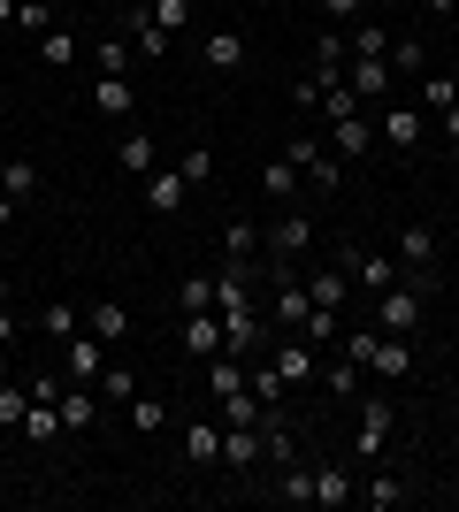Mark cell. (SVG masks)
I'll return each instance as SVG.
<instances>
[{
  "instance_id": "7a4b0ae2",
  "label": "cell",
  "mask_w": 459,
  "mask_h": 512,
  "mask_svg": "<svg viewBox=\"0 0 459 512\" xmlns=\"http://www.w3.org/2000/svg\"><path fill=\"white\" fill-rule=\"evenodd\" d=\"M222 352H230V360H245V367L268 352V314H261V306H245V314H222Z\"/></svg>"
},
{
  "instance_id": "f1b7e54d",
  "label": "cell",
  "mask_w": 459,
  "mask_h": 512,
  "mask_svg": "<svg viewBox=\"0 0 459 512\" xmlns=\"http://www.w3.org/2000/svg\"><path fill=\"white\" fill-rule=\"evenodd\" d=\"M352 54H360V62H391V31H383V23H352Z\"/></svg>"
},
{
  "instance_id": "ac0fdd59",
  "label": "cell",
  "mask_w": 459,
  "mask_h": 512,
  "mask_svg": "<svg viewBox=\"0 0 459 512\" xmlns=\"http://www.w3.org/2000/svg\"><path fill=\"white\" fill-rule=\"evenodd\" d=\"M184 459H192V467H222V428L215 421H184Z\"/></svg>"
},
{
  "instance_id": "1f68e13d",
  "label": "cell",
  "mask_w": 459,
  "mask_h": 512,
  "mask_svg": "<svg viewBox=\"0 0 459 512\" xmlns=\"http://www.w3.org/2000/svg\"><path fill=\"white\" fill-rule=\"evenodd\" d=\"M85 329L100 344H115V337H131V314H123V306H85Z\"/></svg>"
},
{
  "instance_id": "7c38bea8",
  "label": "cell",
  "mask_w": 459,
  "mask_h": 512,
  "mask_svg": "<svg viewBox=\"0 0 459 512\" xmlns=\"http://www.w3.org/2000/svg\"><path fill=\"white\" fill-rule=\"evenodd\" d=\"M199 62L222 69V77H238L245 69V31H207V39H199Z\"/></svg>"
},
{
  "instance_id": "e575fe53",
  "label": "cell",
  "mask_w": 459,
  "mask_h": 512,
  "mask_svg": "<svg viewBox=\"0 0 459 512\" xmlns=\"http://www.w3.org/2000/svg\"><path fill=\"white\" fill-rule=\"evenodd\" d=\"M276 490H284V505H314V467H299V459H291V467L276 474Z\"/></svg>"
},
{
  "instance_id": "277c9868",
  "label": "cell",
  "mask_w": 459,
  "mask_h": 512,
  "mask_svg": "<svg viewBox=\"0 0 459 512\" xmlns=\"http://www.w3.org/2000/svg\"><path fill=\"white\" fill-rule=\"evenodd\" d=\"M421 130H429V115H421V107H375V146L414 153V146H421Z\"/></svg>"
},
{
  "instance_id": "ee69618b",
  "label": "cell",
  "mask_w": 459,
  "mask_h": 512,
  "mask_svg": "<svg viewBox=\"0 0 459 512\" xmlns=\"http://www.w3.org/2000/svg\"><path fill=\"white\" fill-rule=\"evenodd\" d=\"M360 497H368L375 512H391L398 497H406V482H391V474H375V482H368V490H360Z\"/></svg>"
},
{
  "instance_id": "cb8c5ba5",
  "label": "cell",
  "mask_w": 459,
  "mask_h": 512,
  "mask_svg": "<svg viewBox=\"0 0 459 512\" xmlns=\"http://www.w3.org/2000/svg\"><path fill=\"white\" fill-rule=\"evenodd\" d=\"M299 184H306V169H291L284 153H276V161H268V169H261V192H268V199H284V207H291V199H299Z\"/></svg>"
},
{
  "instance_id": "ba28073f",
  "label": "cell",
  "mask_w": 459,
  "mask_h": 512,
  "mask_svg": "<svg viewBox=\"0 0 459 512\" xmlns=\"http://www.w3.org/2000/svg\"><path fill=\"white\" fill-rule=\"evenodd\" d=\"M100 367H108V344L92 337V329H77V337L62 344V375L69 383H100Z\"/></svg>"
},
{
  "instance_id": "30bf717a",
  "label": "cell",
  "mask_w": 459,
  "mask_h": 512,
  "mask_svg": "<svg viewBox=\"0 0 459 512\" xmlns=\"http://www.w3.org/2000/svg\"><path fill=\"white\" fill-rule=\"evenodd\" d=\"M329 153H337V161H368V153H375V115H345V123H329Z\"/></svg>"
},
{
  "instance_id": "484cf974",
  "label": "cell",
  "mask_w": 459,
  "mask_h": 512,
  "mask_svg": "<svg viewBox=\"0 0 459 512\" xmlns=\"http://www.w3.org/2000/svg\"><path fill=\"white\" fill-rule=\"evenodd\" d=\"M0 192L23 207V199L39 192V161H23V153H16V161H0Z\"/></svg>"
},
{
  "instance_id": "7bdbcfd3",
  "label": "cell",
  "mask_w": 459,
  "mask_h": 512,
  "mask_svg": "<svg viewBox=\"0 0 459 512\" xmlns=\"http://www.w3.org/2000/svg\"><path fill=\"white\" fill-rule=\"evenodd\" d=\"M16 31H31V39L54 31V23H46V0H16Z\"/></svg>"
},
{
  "instance_id": "680465c9",
  "label": "cell",
  "mask_w": 459,
  "mask_h": 512,
  "mask_svg": "<svg viewBox=\"0 0 459 512\" xmlns=\"http://www.w3.org/2000/svg\"><path fill=\"white\" fill-rule=\"evenodd\" d=\"M0 23H16V0H0Z\"/></svg>"
},
{
  "instance_id": "9f6ffc18",
  "label": "cell",
  "mask_w": 459,
  "mask_h": 512,
  "mask_svg": "<svg viewBox=\"0 0 459 512\" xmlns=\"http://www.w3.org/2000/svg\"><path fill=\"white\" fill-rule=\"evenodd\" d=\"M437 123H444V138H452V146H459V107H452V115H437Z\"/></svg>"
},
{
  "instance_id": "2e32d148",
  "label": "cell",
  "mask_w": 459,
  "mask_h": 512,
  "mask_svg": "<svg viewBox=\"0 0 459 512\" xmlns=\"http://www.w3.org/2000/svg\"><path fill=\"white\" fill-rule=\"evenodd\" d=\"M222 467H230V474L261 467V428H222Z\"/></svg>"
},
{
  "instance_id": "7402d4cb",
  "label": "cell",
  "mask_w": 459,
  "mask_h": 512,
  "mask_svg": "<svg viewBox=\"0 0 459 512\" xmlns=\"http://www.w3.org/2000/svg\"><path fill=\"white\" fill-rule=\"evenodd\" d=\"M100 421V398H92V383H62V428H92Z\"/></svg>"
},
{
  "instance_id": "f546056e",
  "label": "cell",
  "mask_w": 459,
  "mask_h": 512,
  "mask_svg": "<svg viewBox=\"0 0 459 512\" xmlns=\"http://www.w3.org/2000/svg\"><path fill=\"white\" fill-rule=\"evenodd\" d=\"M176 306H184V314H215V268H207V276H184V283H176Z\"/></svg>"
},
{
  "instance_id": "603a6c76",
  "label": "cell",
  "mask_w": 459,
  "mask_h": 512,
  "mask_svg": "<svg viewBox=\"0 0 459 512\" xmlns=\"http://www.w3.org/2000/svg\"><path fill=\"white\" fill-rule=\"evenodd\" d=\"M131 54L138 62H169V31H161L153 16H131Z\"/></svg>"
},
{
  "instance_id": "9c48e42d",
  "label": "cell",
  "mask_w": 459,
  "mask_h": 512,
  "mask_svg": "<svg viewBox=\"0 0 459 512\" xmlns=\"http://www.w3.org/2000/svg\"><path fill=\"white\" fill-rule=\"evenodd\" d=\"M268 360H276L284 390H299V383H314V375H322V367H314V344H306V337H291V329H284V344H268Z\"/></svg>"
},
{
  "instance_id": "3957f363",
  "label": "cell",
  "mask_w": 459,
  "mask_h": 512,
  "mask_svg": "<svg viewBox=\"0 0 459 512\" xmlns=\"http://www.w3.org/2000/svg\"><path fill=\"white\" fill-rule=\"evenodd\" d=\"M375 329H383V337H414L421 329V291L414 283H391V291L375 299Z\"/></svg>"
},
{
  "instance_id": "c3c4849f",
  "label": "cell",
  "mask_w": 459,
  "mask_h": 512,
  "mask_svg": "<svg viewBox=\"0 0 459 512\" xmlns=\"http://www.w3.org/2000/svg\"><path fill=\"white\" fill-rule=\"evenodd\" d=\"M322 92H329V85H314V77H299V85H291V107H299V115H322Z\"/></svg>"
},
{
  "instance_id": "db71d44e",
  "label": "cell",
  "mask_w": 459,
  "mask_h": 512,
  "mask_svg": "<svg viewBox=\"0 0 459 512\" xmlns=\"http://www.w3.org/2000/svg\"><path fill=\"white\" fill-rule=\"evenodd\" d=\"M16 337H23V321L8 314V299H0V352H8V344H16Z\"/></svg>"
},
{
  "instance_id": "8992f818",
  "label": "cell",
  "mask_w": 459,
  "mask_h": 512,
  "mask_svg": "<svg viewBox=\"0 0 459 512\" xmlns=\"http://www.w3.org/2000/svg\"><path fill=\"white\" fill-rule=\"evenodd\" d=\"M337 268H345L368 299H383V291L398 283V253H337Z\"/></svg>"
},
{
  "instance_id": "ffe728a7",
  "label": "cell",
  "mask_w": 459,
  "mask_h": 512,
  "mask_svg": "<svg viewBox=\"0 0 459 512\" xmlns=\"http://www.w3.org/2000/svg\"><path fill=\"white\" fill-rule=\"evenodd\" d=\"M184 192H192V184H184L176 169H153V176H146V207H153V214H176V207H184Z\"/></svg>"
},
{
  "instance_id": "60d3db41",
  "label": "cell",
  "mask_w": 459,
  "mask_h": 512,
  "mask_svg": "<svg viewBox=\"0 0 459 512\" xmlns=\"http://www.w3.org/2000/svg\"><path fill=\"white\" fill-rule=\"evenodd\" d=\"M123 413H131V428H169V406H161V398H146V390H138Z\"/></svg>"
},
{
  "instance_id": "ab89813d",
  "label": "cell",
  "mask_w": 459,
  "mask_h": 512,
  "mask_svg": "<svg viewBox=\"0 0 459 512\" xmlns=\"http://www.w3.org/2000/svg\"><path fill=\"white\" fill-rule=\"evenodd\" d=\"M146 16H153V23H161V31L176 39V31L192 23V0H146Z\"/></svg>"
},
{
  "instance_id": "4dcf8cb0",
  "label": "cell",
  "mask_w": 459,
  "mask_h": 512,
  "mask_svg": "<svg viewBox=\"0 0 459 512\" xmlns=\"http://www.w3.org/2000/svg\"><path fill=\"white\" fill-rule=\"evenodd\" d=\"M39 329H46V344H69L77 329H85V306H46Z\"/></svg>"
},
{
  "instance_id": "681fc988",
  "label": "cell",
  "mask_w": 459,
  "mask_h": 512,
  "mask_svg": "<svg viewBox=\"0 0 459 512\" xmlns=\"http://www.w3.org/2000/svg\"><path fill=\"white\" fill-rule=\"evenodd\" d=\"M222 245H230V253H261V230H253V222H230V230H222Z\"/></svg>"
},
{
  "instance_id": "5bb4252c",
  "label": "cell",
  "mask_w": 459,
  "mask_h": 512,
  "mask_svg": "<svg viewBox=\"0 0 459 512\" xmlns=\"http://www.w3.org/2000/svg\"><path fill=\"white\" fill-rule=\"evenodd\" d=\"M306 299H314V306H337V314H345V299H352V276L337 268V260H329V268H306Z\"/></svg>"
},
{
  "instance_id": "f5cc1de1",
  "label": "cell",
  "mask_w": 459,
  "mask_h": 512,
  "mask_svg": "<svg viewBox=\"0 0 459 512\" xmlns=\"http://www.w3.org/2000/svg\"><path fill=\"white\" fill-rule=\"evenodd\" d=\"M46 62H77V39H69V31H46Z\"/></svg>"
},
{
  "instance_id": "f907efd6",
  "label": "cell",
  "mask_w": 459,
  "mask_h": 512,
  "mask_svg": "<svg viewBox=\"0 0 459 512\" xmlns=\"http://www.w3.org/2000/svg\"><path fill=\"white\" fill-rule=\"evenodd\" d=\"M306 184H322V192H329V184H345V161H337V153H322V161L306 169Z\"/></svg>"
},
{
  "instance_id": "f6af8a7d",
  "label": "cell",
  "mask_w": 459,
  "mask_h": 512,
  "mask_svg": "<svg viewBox=\"0 0 459 512\" xmlns=\"http://www.w3.org/2000/svg\"><path fill=\"white\" fill-rule=\"evenodd\" d=\"M360 16H368V0H322V23H337V31L360 23Z\"/></svg>"
},
{
  "instance_id": "d590c367",
  "label": "cell",
  "mask_w": 459,
  "mask_h": 512,
  "mask_svg": "<svg viewBox=\"0 0 459 512\" xmlns=\"http://www.w3.org/2000/svg\"><path fill=\"white\" fill-rule=\"evenodd\" d=\"M391 69H406V77H421V69H429V39H391Z\"/></svg>"
},
{
  "instance_id": "9a60e30c",
  "label": "cell",
  "mask_w": 459,
  "mask_h": 512,
  "mask_svg": "<svg viewBox=\"0 0 459 512\" xmlns=\"http://www.w3.org/2000/svg\"><path fill=\"white\" fill-rule=\"evenodd\" d=\"M92 107H100L108 123H123V115H138V92H131V77H92Z\"/></svg>"
},
{
  "instance_id": "52a82bcc",
  "label": "cell",
  "mask_w": 459,
  "mask_h": 512,
  "mask_svg": "<svg viewBox=\"0 0 459 512\" xmlns=\"http://www.w3.org/2000/svg\"><path fill=\"white\" fill-rule=\"evenodd\" d=\"M391 253H398V268L414 276V291H429V268H437V230H421V222H414V230L398 237Z\"/></svg>"
},
{
  "instance_id": "8fae6325",
  "label": "cell",
  "mask_w": 459,
  "mask_h": 512,
  "mask_svg": "<svg viewBox=\"0 0 459 512\" xmlns=\"http://www.w3.org/2000/svg\"><path fill=\"white\" fill-rule=\"evenodd\" d=\"M16 436H23V444H54V436H69V428H62V398H39V390H31Z\"/></svg>"
},
{
  "instance_id": "6f0895ef",
  "label": "cell",
  "mask_w": 459,
  "mask_h": 512,
  "mask_svg": "<svg viewBox=\"0 0 459 512\" xmlns=\"http://www.w3.org/2000/svg\"><path fill=\"white\" fill-rule=\"evenodd\" d=\"M8 222H16V199H8V192H0V230H8Z\"/></svg>"
},
{
  "instance_id": "5b68a950",
  "label": "cell",
  "mask_w": 459,
  "mask_h": 512,
  "mask_svg": "<svg viewBox=\"0 0 459 512\" xmlns=\"http://www.w3.org/2000/svg\"><path fill=\"white\" fill-rule=\"evenodd\" d=\"M391 398H360V428H352V451H360V459H383V451H391Z\"/></svg>"
},
{
  "instance_id": "d4e9b609",
  "label": "cell",
  "mask_w": 459,
  "mask_h": 512,
  "mask_svg": "<svg viewBox=\"0 0 459 512\" xmlns=\"http://www.w3.org/2000/svg\"><path fill=\"white\" fill-rule=\"evenodd\" d=\"M314 505H352V467H314Z\"/></svg>"
},
{
  "instance_id": "91938a15",
  "label": "cell",
  "mask_w": 459,
  "mask_h": 512,
  "mask_svg": "<svg viewBox=\"0 0 459 512\" xmlns=\"http://www.w3.org/2000/svg\"><path fill=\"white\" fill-rule=\"evenodd\" d=\"M0 299H8V276H0Z\"/></svg>"
},
{
  "instance_id": "836d02e7",
  "label": "cell",
  "mask_w": 459,
  "mask_h": 512,
  "mask_svg": "<svg viewBox=\"0 0 459 512\" xmlns=\"http://www.w3.org/2000/svg\"><path fill=\"white\" fill-rule=\"evenodd\" d=\"M452 107H459V85L444 77V69H437V77H421V115H452Z\"/></svg>"
},
{
  "instance_id": "d6986e66",
  "label": "cell",
  "mask_w": 459,
  "mask_h": 512,
  "mask_svg": "<svg viewBox=\"0 0 459 512\" xmlns=\"http://www.w3.org/2000/svg\"><path fill=\"white\" fill-rule=\"evenodd\" d=\"M184 352H192V360H215L222 352V314H184Z\"/></svg>"
},
{
  "instance_id": "e0dca14e",
  "label": "cell",
  "mask_w": 459,
  "mask_h": 512,
  "mask_svg": "<svg viewBox=\"0 0 459 512\" xmlns=\"http://www.w3.org/2000/svg\"><path fill=\"white\" fill-rule=\"evenodd\" d=\"M368 375L406 383V375H414V344H406V337H383V344H375V360H368Z\"/></svg>"
},
{
  "instance_id": "83f0119b",
  "label": "cell",
  "mask_w": 459,
  "mask_h": 512,
  "mask_svg": "<svg viewBox=\"0 0 459 512\" xmlns=\"http://www.w3.org/2000/svg\"><path fill=\"white\" fill-rule=\"evenodd\" d=\"M222 421H230V428H261V421H268L261 398H253V383H238L230 398H222Z\"/></svg>"
},
{
  "instance_id": "6da1fadb",
  "label": "cell",
  "mask_w": 459,
  "mask_h": 512,
  "mask_svg": "<svg viewBox=\"0 0 459 512\" xmlns=\"http://www.w3.org/2000/svg\"><path fill=\"white\" fill-rule=\"evenodd\" d=\"M306 245H314V222H306L299 207H284L276 222L261 230V253H268V268H299L306 260Z\"/></svg>"
},
{
  "instance_id": "f35d334b",
  "label": "cell",
  "mask_w": 459,
  "mask_h": 512,
  "mask_svg": "<svg viewBox=\"0 0 459 512\" xmlns=\"http://www.w3.org/2000/svg\"><path fill=\"white\" fill-rule=\"evenodd\" d=\"M375 344H383V329H375V321H360V329H345V360H352V367H368V360H375Z\"/></svg>"
},
{
  "instance_id": "bcb514c9",
  "label": "cell",
  "mask_w": 459,
  "mask_h": 512,
  "mask_svg": "<svg viewBox=\"0 0 459 512\" xmlns=\"http://www.w3.org/2000/svg\"><path fill=\"white\" fill-rule=\"evenodd\" d=\"M322 383H329V398H352V390H360V367H352V360H337V367L322 375Z\"/></svg>"
},
{
  "instance_id": "d6a6232c",
  "label": "cell",
  "mask_w": 459,
  "mask_h": 512,
  "mask_svg": "<svg viewBox=\"0 0 459 512\" xmlns=\"http://www.w3.org/2000/svg\"><path fill=\"white\" fill-rule=\"evenodd\" d=\"M391 77H398L391 62H352V92H360V100H383V92H391Z\"/></svg>"
},
{
  "instance_id": "b9f144b4",
  "label": "cell",
  "mask_w": 459,
  "mask_h": 512,
  "mask_svg": "<svg viewBox=\"0 0 459 512\" xmlns=\"http://www.w3.org/2000/svg\"><path fill=\"white\" fill-rule=\"evenodd\" d=\"M100 383H108V406H131V398H138V375H131V367H100Z\"/></svg>"
},
{
  "instance_id": "4fadbf2b",
  "label": "cell",
  "mask_w": 459,
  "mask_h": 512,
  "mask_svg": "<svg viewBox=\"0 0 459 512\" xmlns=\"http://www.w3.org/2000/svg\"><path fill=\"white\" fill-rule=\"evenodd\" d=\"M115 169H123V176H153V169H161V146H153V130H123V146H115Z\"/></svg>"
},
{
  "instance_id": "4316f807",
  "label": "cell",
  "mask_w": 459,
  "mask_h": 512,
  "mask_svg": "<svg viewBox=\"0 0 459 512\" xmlns=\"http://www.w3.org/2000/svg\"><path fill=\"white\" fill-rule=\"evenodd\" d=\"M245 383H253V398H261V413H284V375H276V360H268V352H261V367H253Z\"/></svg>"
},
{
  "instance_id": "11a10c76",
  "label": "cell",
  "mask_w": 459,
  "mask_h": 512,
  "mask_svg": "<svg viewBox=\"0 0 459 512\" xmlns=\"http://www.w3.org/2000/svg\"><path fill=\"white\" fill-rule=\"evenodd\" d=\"M421 8H429V16H459V0H421Z\"/></svg>"
},
{
  "instance_id": "7dc6e473",
  "label": "cell",
  "mask_w": 459,
  "mask_h": 512,
  "mask_svg": "<svg viewBox=\"0 0 459 512\" xmlns=\"http://www.w3.org/2000/svg\"><path fill=\"white\" fill-rule=\"evenodd\" d=\"M23 406H31V383H23V390H0V428H23Z\"/></svg>"
},
{
  "instance_id": "816d5d0a",
  "label": "cell",
  "mask_w": 459,
  "mask_h": 512,
  "mask_svg": "<svg viewBox=\"0 0 459 512\" xmlns=\"http://www.w3.org/2000/svg\"><path fill=\"white\" fill-rule=\"evenodd\" d=\"M322 138H291V153H284V161H291V169H314V161H322Z\"/></svg>"
},
{
  "instance_id": "8d00e7d4",
  "label": "cell",
  "mask_w": 459,
  "mask_h": 512,
  "mask_svg": "<svg viewBox=\"0 0 459 512\" xmlns=\"http://www.w3.org/2000/svg\"><path fill=\"white\" fill-rule=\"evenodd\" d=\"M92 62H100V77H131V39H100V54H92Z\"/></svg>"
},
{
  "instance_id": "74e56055",
  "label": "cell",
  "mask_w": 459,
  "mask_h": 512,
  "mask_svg": "<svg viewBox=\"0 0 459 512\" xmlns=\"http://www.w3.org/2000/svg\"><path fill=\"white\" fill-rule=\"evenodd\" d=\"M176 176H184V184H207V176H215V146H207V138H199V146H184Z\"/></svg>"
},
{
  "instance_id": "44dd1931",
  "label": "cell",
  "mask_w": 459,
  "mask_h": 512,
  "mask_svg": "<svg viewBox=\"0 0 459 512\" xmlns=\"http://www.w3.org/2000/svg\"><path fill=\"white\" fill-rule=\"evenodd\" d=\"M291 337H306V344H314V352H322L329 337H345V314H337V306H306V321H299V329H291Z\"/></svg>"
}]
</instances>
